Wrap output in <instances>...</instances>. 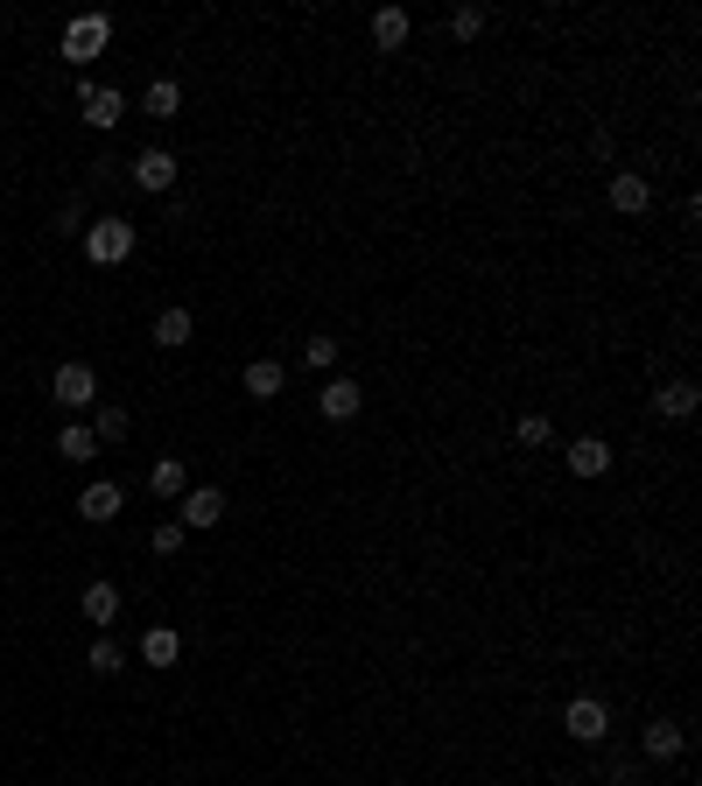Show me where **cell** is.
<instances>
[{
  "instance_id": "cell-17",
  "label": "cell",
  "mask_w": 702,
  "mask_h": 786,
  "mask_svg": "<svg viewBox=\"0 0 702 786\" xmlns=\"http://www.w3.org/2000/svg\"><path fill=\"white\" fill-rule=\"evenodd\" d=\"M141 660H148V667H176V660H183V640H176L169 625H148V632H141Z\"/></svg>"
},
{
  "instance_id": "cell-14",
  "label": "cell",
  "mask_w": 702,
  "mask_h": 786,
  "mask_svg": "<svg viewBox=\"0 0 702 786\" xmlns=\"http://www.w3.org/2000/svg\"><path fill=\"white\" fill-rule=\"evenodd\" d=\"M570 471H576V478H605V471H611L605 436H576V443H570Z\"/></svg>"
},
{
  "instance_id": "cell-10",
  "label": "cell",
  "mask_w": 702,
  "mask_h": 786,
  "mask_svg": "<svg viewBox=\"0 0 702 786\" xmlns=\"http://www.w3.org/2000/svg\"><path fill=\"white\" fill-rule=\"evenodd\" d=\"M78 106H85V120H92L98 133H106V127H120V120H127V98H120V92H113V85H85V92H78Z\"/></svg>"
},
{
  "instance_id": "cell-22",
  "label": "cell",
  "mask_w": 702,
  "mask_h": 786,
  "mask_svg": "<svg viewBox=\"0 0 702 786\" xmlns=\"http://www.w3.org/2000/svg\"><path fill=\"white\" fill-rule=\"evenodd\" d=\"M246 394H254V400H274V394H281V365H274V359H254V365H246Z\"/></svg>"
},
{
  "instance_id": "cell-2",
  "label": "cell",
  "mask_w": 702,
  "mask_h": 786,
  "mask_svg": "<svg viewBox=\"0 0 702 786\" xmlns=\"http://www.w3.org/2000/svg\"><path fill=\"white\" fill-rule=\"evenodd\" d=\"M113 43V14H71L63 22V63H92Z\"/></svg>"
},
{
  "instance_id": "cell-6",
  "label": "cell",
  "mask_w": 702,
  "mask_h": 786,
  "mask_svg": "<svg viewBox=\"0 0 702 786\" xmlns=\"http://www.w3.org/2000/svg\"><path fill=\"white\" fill-rule=\"evenodd\" d=\"M127 176H133V190H148V197H162L176 183V155L169 148H141V155L127 162Z\"/></svg>"
},
{
  "instance_id": "cell-9",
  "label": "cell",
  "mask_w": 702,
  "mask_h": 786,
  "mask_svg": "<svg viewBox=\"0 0 702 786\" xmlns=\"http://www.w3.org/2000/svg\"><path fill=\"white\" fill-rule=\"evenodd\" d=\"M316 408H324V422H351V414L365 408V387H359V379H324Z\"/></svg>"
},
{
  "instance_id": "cell-1",
  "label": "cell",
  "mask_w": 702,
  "mask_h": 786,
  "mask_svg": "<svg viewBox=\"0 0 702 786\" xmlns=\"http://www.w3.org/2000/svg\"><path fill=\"white\" fill-rule=\"evenodd\" d=\"M49 400H57L63 414H92V408H98V373H92L85 359L57 365V379H49Z\"/></svg>"
},
{
  "instance_id": "cell-13",
  "label": "cell",
  "mask_w": 702,
  "mask_h": 786,
  "mask_svg": "<svg viewBox=\"0 0 702 786\" xmlns=\"http://www.w3.org/2000/svg\"><path fill=\"white\" fill-rule=\"evenodd\" d=\"M695 400H702V387H695V379H667V387L654 394V408L667 414V422H689V414H695Z\"/></svg>"
},
{
  "instance_id": "cell-19",
  "label": "cell",
  "mask_w": 702,
  "mask_h": 786,
  "mask_svg": "<svg viewBox=\"0 0 702 786\" xmlns=\"http://www.w3.org/2000/svg\"><path fill=\"white\" fill-rule=\"evenodd\" d=\"M57 457H63V464H92V457H98V436H92L85 422H63V436H57Z\"/></svg>"
},
{
  "instance_id": "cell-24",
  "label": "cell",
  "mask_w": 702,
  "mask_h": 786,
  "mask_svg": "<svg viewBox=\"0 0 702 786\" xmlns=\"http://www.w3.org/2000/svg\"><path fill=\"white\" fill-rule=\"evenodd\" d=\"M484 22H492L484 8H457V14H449V36H457V43H478V36H484Z\"/></svg>"
},
{
  "instance_id": "cell-18",
  "label": "cell",
  "mask_w": 702,
  "mask_h": 786,
  "mask_svg": "<svg viewBox=\"0 0 702 786\" xmlns=\"http://www.w3.org/2000/svg\"><path fill=\"white\" fill-rule=\"evenodd\" d=\"M148 492H155V498H183V492H190V471H183V457H155V471H148Z\"/></svg>"
},
{
  "instance_id": "cell-21",
  "label": "cell",
  "mask_w": 702,
  "mask_h": 786,
  "mask_svg": "<svg viewBox=\"0 0 702 786\" xmlns=\"http://www.w3.org/2000/svg\"><path fill=\"white\" fill-rule=\"evenodd\" d=\"M141 106L155 113V120H176V113H183V85H176V78H155V85H148V98H141Z\"/></svg>"
},
{
  "instance_id": "cell-3",
  "label": "cell",
  "mask_w": 702,
  "mask_h": 786,
  "mask_svg": "<svg viewBox=\"0 0 702 786\" xmlns=\"http://www.w3.org/2000/svg\"><path fill=\"white\" fill-rule=\"evenodd\" d=\"M127 254H133V225H127V219L85 225V260H92V267H120Z\"/></svg>"
},
{
  "instance_id": "cell-15",
  "label": "cell",
  "mask_w": 702,
  "mask_h": 786,
  "mask_svg": "<svg viewBox=\"0 0 702 786\" xmlns=\"http://www.w3.org/2000/svg\"><path fill=\"white\" fill-rule=\"evenodd\" d=\"M78 611H85L92 625L106 632L113 618H120V590H113V583H85V597H78Z\"/></svg>"
},
{
  "instance_id": "cell-4",
  "label": "cell",
  "mask_w": 702,
  "mask_h": 786,
  "mask_svg": "<svg viewBox=\"0 0 702 786\" xmlns=\"http://www.w3.org/2000/svg\"><path fill=\"white\" fill-rule=\"evenodd\" d=\"M562 730H570L576 744H605V738H611V702H597V695H576L570 709H562Z\"/></svg>"
},
{
  "instance_id": "cell-12",
  "label": "cell",
  "mask_w": 702,
  "mask_h": 786,
  "mask_svg": "<svg viewBox=\"0 0 702 786\" xmlns=\"http://www.w3.org/2000/svg\"><path fill=\"white\" fill-rule=\"evenodd\" d=\"M408 28H414V22H408V8H379L373 22H365V36H373V49H387V57H394V49L408 43Z\"/></svg>"
},
{
  "instance_id": "cell-26",
  "label": "cell",
  "mask_w": 702,
  "mask_h": 786,
  "mask_svg": "<svg viewBox=\"0 0 702 786\" xmlns=\"http://www.w3.org/2000/svg\"><path fill=\"white\" fill-rule=\"evenodd\" d=\"M513 436H520L527 449H541V443H555V422H548V414H520V429H513Z\"/></svg>"
},
{
  "instance_id": "cell-28",
  "label": "cell",
  "mask_w": 702,
  "mask_h": 786,
  "mask_svg": "<svg viewBox=\"0 0 702 786\" xmlns=\"http://www.w3.org/2000/svg\"><path fill=\"white\" fill-rule=\"evenodd\" d=\"M57 232H78V239H85V197H63L57 204Z\"/></svg>"
},
{
  "instance_id": "cell-27",
  "label": "cell",
  "mask_w": 702,
  "mask_h": 786,
  "mask_svg": "<svg viewBox=\"0 0 702 786\" xmlns=\"http://www.w3.org/2000/svg\"><path fill=\"white\" fill-rule=\"evenodd\" d=\"M183 541H190V533H183L176 520H162L155 533H148V548H155V555H183Z\"/></svg>"
},
{
  "instance_id": "cell-29",
  "label": "cell",
  "mask_w": 702,
  "mask_h": 786,
  "mask_svg": "<svg viewBox=\"0 0 702 786\" xmlns=\"http://www.w3.org/2000/svg\"><path fill=\"white\" fill-rule=\"evenodd\" d=\"M611 779H618V786H640V759H632V751H618V759H611Z\"/></svg>"
},
{
  "instance_id": "cell-8",
  "label": "cell",
  "mask_w": 702,
  "mask_h": 786,
  "mask_svg": "<svg viewBox=\"0 0 702 786\" xmlns=\"http://www.w3.org/2000/svg\"><path fill=\"white\" fill-rule=\"evenodd\" d=\"M120 506H127V498H120V484H113V478H92L85 492H78V520H92V527H113V520H120Z\"/></svg>"
},
{
  "instance_id": "cell-5",
  "label": "cell",
  "mask_w": 702,
  "mask_h": 786,
  "mask_svg": "<svg viewBox=\"0 0 702 786\" xmlns=\"http://www.w3.org/2000/svg\"><path fill=\"white\" fill-rule=\"evenodd\" d=\"M219 520H225V492H219V484H190V492H183L176 527L183 533H204V527H219Z\"/></svg>"
},
{
  "instance_id": "cell-16",
  "label": "cell",
  "mask_w": 702,
  "mask_h": 786,
  "mask_svg": "<svg viewBox=\"0 0 702 786\" xmlns=\"http://www.w3.org/2000/svg\"><path fill=\"white\" fill-rule=\"evenodd\" d=\"M190 338H197V316H190V309H162V316H155V344H162V351H183Z\"/></svg>"
},
{
  "instance_id": "cell-20",
  "label": "cell",
  "mask_w": 702,
  "mask_h": 786,
  "mask_svg": "<svg viewBox=\"0 0 702 786\" xmlns=\"http://www.w3.org/2000/svg\"><path fill=\"white\" fill-rule=\"evenodd\" d=\"M85 429H92V436H98V443H127V429H133V422H127V408H113V400H98V408H92V422H85Z\"/></svg>"
},
{
  "instance_id": "cell-7",
  "label": "cell",
  "mask_w": 702,
  "mask_h": 786,
  "mask_svg": "<svg viewBox=\"0 0 702 786\" xmlns=\"http://www.w3.org/2000/svg\"><path fill=\"white\" fill-rule=\"evenodd\" d=\"M605 197H611V211H618V219H646V211H654V183H646L640 169H618Z\"/></svg>"
},
{
  "instance_id": "cell-23",
  "label": "cell",
  "mask_w": 702,
  "mask_h": 786,
  "mask_svg": "<svg viewBox=\"0 0 702 786\" xmlns=\"http://www.w3.org/2000/svg\"><path fill=\"white\" fill-rule=\"evenodd\" d=\"M92 674H120V667H127V654H120V640H106V632H98V640H92Z\"/></svg>"
},
{
  "instance_id": "cell-25",
  "label": "cell",
  "mask_w": 702,
  "mask_h": 786,
  "mask_svg": "<svg viewBox=\"0 0 702 786\" xmlns=\"http://www.w3.org/2000/svg\"><path fill=\"white\" fill-rule=\"evenodd\" d=\"M303 365L309 373H330L338 365V338H303Z\"/></svg>"
},
{
  "instance_id": "cell-11",
  "label": "cell",
  "mask_w": 702,
  "mask_h": 786,
  "mask_svg": "<svg viewBox=\"0 0 702 786\" xmlns=\"http://www.w3.org/2000/svg\"><path fill=\"white\" fill-rule=\"evenodd\" d=\"M681 751H689V730L681 724H667V716H654V724H646V738H640V759H681Z\"/></svg>"
}]
</instances>
